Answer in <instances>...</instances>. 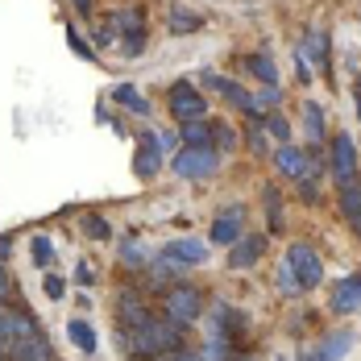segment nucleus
Instances as JSON below:
<instances>
[{
    "instance_id": "f257e3e1",
    "label": "nucleus",
    "mask_w": 361,
    "mask_h": 361,
    "mask_svg": "<svg viewBox=\"0 0 361 361\" xmlns=\"http://www.w3.org/2000/svg\"><path fill=\"white\" fill-rule=\"evenodd\" d=\"M121 345H125L133 357H162V353H179L183 324H175V320H149V324L125 332V336H121Z\"/></svg>"
},
{
    "instance_id": "f03ea898",
    "label": "nucleus",
    "mask_w": 361,
    "mask_h": 361,
    "mask_svg": "<svg viewBox=\"0 0 361 361\" xmlns=\"http://www.w3.org/2000/svg\"><path fill=\"white\" fill-rule=\"evenodd\" d=\"M171 166H175L179 179H212L216 166H220V158H216L212 145H183L179 154L171 158Z\"/></svg>"
},
{
    "instance_id": "7ed1b4c3",
    "label": "nucleus",
    "mask_w": 361,
    "mask_h": 361,
    "mask_svg": "<svg viewBox=\"0 0 361 361\" xmlns=\"http://www.w3.org/2000/svg\"><path fill=\"white\" fill-rule=\"evenodd\" d=\"M287 270H290V279L299 283V290H316L320 279H324V262H320V253L312 250V245H290Z\"/></svg>"
},
{
    "instance_id": "20e7f679",
    "label": "nucleus",
    "mask_w": 361,
    "mask_h": 361,
    "mask_svg": "<svg viewBox=\"0 0 361 361\" xmlns=\"http://www.w3.org/2000/svg\"><path fill=\"white\" fill-rule=\"evenodd\" d=\"M204 262H208V245L204 241H171L166 250L158 253L162 274H179L187 266H204Z\"/></svg>"
},
{
    "instance_id": "39448f33",
    "label": "nucleus",
    "mask_w": 361,
    "mask_h": 361,
    "mask_svg": "<svg viewBox=\"0 0 361 361\" xmlns=\"http://www.w3.org/2000/svg\"><path fill=\"white\" fill-rule=\"evenodd\" d=\"M171 112L179 116L183 125L204 121V116H208V96H204L195 83H187V79H183V83H175V87H171Z\"/></svg>"
},
{
    "instance_id": "423d86ee",
    "label": "nucleus",
    "mask_w": 361,
    "mask_h": 361,
    "mask_svg": "<svg viewBox=\"0 0 361 361\" xmlns=\"http://www.w3.org/2000/svg\"><path fill=\"white\" fill-rule=\"evenodd\" d=\"M200 312H204V295L195 287H175L166 295V316L175 320V324H191V320H200Z\"/></svg>"
},
{
    "instance_id": "0eeeda50",
    "label": "nucleus",
    "mask_w": 361,
    "mask_h": 361,
    "mask_svg": "<svg viewBox=\"0 0 361 361\" xmlns=\"http://www.w3.org/2000/svg\"><path fill=\"white\" fill-rule=\"evenodd\" d=\"M332 179L341 183V187L357 179V149H353V137L349 133H336L332 137Z\"/></svg>"
},
{
    "instance_id": "6e6552de",
    "label": "nucleus",
    "mask_w": 361,
    "mask_h": 361,
    "mask_svg": "<svg viewBox=\"0 0 361 361\" xmlns=\"http://www.w3.org/2000/svg\"><path fill=\"white\" fill-rule=\"evenodd\" d=\"M162 166V145H158V133H142L137 142V154H133V175L137 179H154Z\"/></svg>"
},
{
    "instance_id": "1a4fd4ad",
    "label": "nucleus",
    "mask_w": 361,
    "mask_h": 361,
    "mask_svg": "<svg viewBox=\"0 0 361 361\" xmlns=\"http://www.w3.org/2000/svg\"><path fill=\"white\" fill-rule=\"evenodd\" d=\"M332 312L336 316H353L361 312V274H349L332 287Z\"/></svg>"
},
{
    "instance_id": "9d476101",
    "label": "nucleus",
    "mask_w": 361,
    "mask_h": 361,
    "mask_svg": "<svg viewBox=\"0 0 361 361\" xmlns=\"http://www.w3.org/2000/svg\"><path fill=\"white\" fill-rule=\"evenodd\" d=\"M274 166H279L287 179H312V175H316L312 158H307L303 149H295V145H283V149L274 154Z\"/></svg>"
},
{
    "instance_id": "9b49d317",
    "label": "nucleus",
    "mask_w": 361,
    "mask_h": 361,
    "mask_svg": "<svg viewBox=\"0 0 361 361\" xmlns=\"http://www.w3.org/2000/svg\"><path fill=\"white\" fill-rule=\"evenodd\" d=\"M4 349L17 361H54V349H50V341H46L42 332H30V336L13 341V345H4Z\"/></svg>"
},
{
    "instance_id": "f8f14e48",
    "label": "nucleus",
    "mask_w": 361,
    "mask_h": 361,
    "mask_svg": "<svg viewBox=\"0 0 361 361\" xmlns=\"http://www.w3.org/2000/svg\"><path fill=\"white\" fill-rule=\"evenodd\" d=\"M262 250H266V237H262V233L241 237V241H233V245H228V266H233V270H250L253 262L262 257Z\"/></svg>"
},
{
    "instance_id": "ddd939ff",
    "label": "nucleus",
    "mask_w": 361,
    "mask_h": 361,
    "mask_svg": "<svg viewBox=\"0 0 361 361\" xmlns=\"http://www.w3.org/2000/svg\"><path fill=\"white\" fill-rule=\"evenodd\" d=\"M200 83H204V87H216V92H224V100H228V104H237L241 112H253V96L241 87V83H233V79H220V75H204Z\"/></svg>"
},
{
    "instance_id": "4468645a",
    "label": "nucleus",
    "mask_w": 361,
    "mask_h": 361,
    "mask_svg": "<svg viewBox=\"0 0 361 361\" xmlns=\"http://www.w3.org/2000/svg\"><path fill=\"white\" fill-rule=\"evenodd\" d=\"M212 241H216V245H233V241H241V208L220 212L216 224H212Z\"/></svg>"
},
{
    "instance_id": "2eb2a0df",
    "label": "nucleus",
    "mask_w": 361,
    "mask_h": 361,
    "mask_svg": "<svg viewBox=\"0 0 361 361\" xmlns=\"http://www.w3.org/2000/svg\"><path fill=\"white\" fill-rule=\"evenodd\" d=\"M116 312H121V324H125V328H142V324H149V320H154V316L145 312V303L137 299V295H121Z\"/></svg>"
},
{
    "instance_id": "dca6fc26",
    "label": "nucleus",
    "mask_w": 361,
    "mask_h": 361,
    "mask_svg": "<svg viewBox=\"0 0 361 361\" xmlns=\"http://www.w3.org/2000/svg\"><path fill=\"white\" fill-rule=\"evenodd\" d=\"M341 212H345V220L361 233V183L357 179L341 187Z\"/></svg>"
},
{
    "instance_id": "f3484780",
    "label": "nucleus",
    "mask_w": 361,
    "mask_h": 361,
    "mask_svg": "<svg viewBox=\"0 0 361 361\" xmlns=\"http://www.w3.org/2000/svg\"><path fill=\"white\" fill-rule=\"evenodd\" d=\"M112 100H116L121 109H133L137 116H149V100H142V92H137L133 83H116V87H112Z\"/></svg>"
},
{
    "instance_id": "a211bd4d",
    "label": "nucleus",
    "mask_w": 361,
    "mask_h": 361,
    "mask_svg": "<svg viewBox=\"0 0 361 361\" xmlns=\"http://www.w3.org/2000/svg\"><path fill=\"white\" fill-rule=\"evenodd\" d=\"M171 30H175V34H200V30H204V17L175 4V8H171Z\"/></svg>"
},
{
    "instance_id": "6ab92c4d",
    "label": "nucleus",
    "mask_w": 361,
    "mask_h": 361,
    "mask_svg": "<svg viewBox=\"0 0 361 361\" xmlns=\"http://www.w3.org/2000/svg\"><path fill=\"white\" fill-rule=\"evenodd\" d=\"M349 345H353V336H349V332H336V336H324V341H320V353H324L328 361H341L349 353Z\"/></svg>"
},
{
    "instance_id": "aec40b11",
    "label": "nucleus",
    "mask_w": 361,
    "mask_h": 361,
    "mask_svg": "<svg viewBox=\"0 0 361 361\" xmlns=\"http://www.w3.org/2000/svg\"><path fill=\"white\" fill-rule=\"evenodd\" d=\"M245 67H250V71L257 75V79H262L266 87H279V71H274V63H270V54H253V59L245 63Z\"/></svg>"
},
{
    "instance_id": "412c9836",
    "label": "nucleus",
    "mask_w": 361,
    "mask_h": 361,
    "mask_svg": "<svg viewBox=\"0 0 361 361\" xmlns=\"http://www.w3.org/2000/svg\"><path fill=\"white\" fill-rule=\"evenodd\" d=\"M67 332H71V341L83 349V353H96V332H92V324H87V320H71V324H67Z\"/></svg>"
},
{
    "instance_id": "4be33fe9",
    "label": "nucleus",
    "mask_w": 361,
    "mask_h": 361,
    "mask_svg": "<svg viewBox=\"0 0 361 361\" xmlns=\"http://www.w3.org/2000/svg\"><path fill=\"white\" fill-rule=\"evenodd\" d=\"M183 142L187 145H212V121H191V125H183Z\"/></svg>"
},
{
    "instance_id": "5701e85b",
    "label": "nucleus",
    "mask_w": 361,
    "mask_h": 361,
    "mask_svg": "<svg viewBox=\"0 0 361 361\" xmlns=\"http://www.w3.org/2000/svg\"><path fill=\"white\" fill-rule=\"evenodd\" d=\"M212 149H216V158L237 149V133H233L228 125H220V121H212Z\"/></svg>"
},
{
    "instance_id": "b1692460",
    "label": "nucleus",
    "mask_w": 361,
    "mask_h": 361,
    "mask_svg": "<svg viewBox=\"0 0 361 361\" xmlns=\"http://www.w3.org/2000/svg\"><path fill=\"white\" fill-rule=\"evenodd\" d=\"M303 121H307V137L324 142V112H320V104H303Z\"/></svg>"
},
{
    "instance_id": "393cba45",
    "label": "nucleus",
    "mask_w": 361,
    "mask_h": 361,
    "mask_svg": "<svg viewBox=\"0 0 361 361\" xmlns=\"http://www.w3.org/2000/svg\"><path fill=\"white\" fill-rule=\"evenodd\" d=\"M116 25H125V37L129 34H145L142 8H121V13H116Z\"/></svg>"
},
{
    "instance_id": "a878e982",
    "label": "nucleus",
    "mask_w": 361,
    "mask_h": 361,
    "mask_svg": "<svg viewBox=\"0 0 361 361\" xmlns=\"http://www.w3.org/2000/svg\"><path fill=\"white\" fill-rule=\"evenodd\" d=\"M303 50H312V54H316V63H328V37H324V30H307Z\"/></svg>"
},
{
    "instance_id": "bb28decb",
    "label": "nucleus",
    "mask_w": 361,
    "mask_h": 361,
    "mask_svg": "<svg viewBox=\"0 0 361 361\" xmlns=\"http://www.w3.org/2000/svg\"><path fill=\"white\" fill-rule=\"evenodd\" d=\"M83 233H87L92 241H104V237H112L109 220H104V216H96V212H87V216H83Z\"/></svg>"
},
{
    "instance_id": "cd10ccee",
    "label": "nucleus",
    "mask_w": 361,
    "mask_h": 361,
    "mask_svg": "<svg viewBox=\"0 0 361 361\" xmlns=\"http://www.w3.org/2000/svg\"><path fill=\"white\" fill-rule=\"evenodd\" d=\"M279 100H283V92H279V87H262V92L253 96V116H257V112H266V109H279Z\"/></svg>"
},
{
    "instance_id": "c85d7f7f",
    "label": "nucleus",
    "mask_w": 361,
    "mask_h": 361,
    "mask_svg": "<svg viewBox=\"0 0 361 361\" xmlns=\"http://www.w3.org/2000/svg\"><path fill=\"white\" fill-rule=\"evenodd\" d=\"M262 200H266V208H270V228L279 233V224H283V204H279V191H274V187H266V191H262Z\"/></svg>"
},
{
    "instance_id": "c756f323",
    "label": "nucleus",
    "mask_w": 361,
    "mask_h": 361,
    "mask_svg": "<svg viewBox=\"0 0 361 361\" xmlns=\"http://www.w3.org/2000/svg\"><path fill=\"white\" fill-rule=\"evenodd\" d=\"M30 253H34V262H37V266H50V262H54V245H50L46 237H34Z\"/></svg>"
},
{
    "instance_id": "7c9ffc66",
    "label": "nucleus",
    "mask_w": 361,
    "mask_h": 361,
    "mask_svg": "<svg viewBox=\"0 0 361 361\" xmlns=\"http://www.w3.org/2000/svg\"><path fill=\"white\" fill-rule=\"evenodd\" d=\"M266 129H270V133H274V137H279L283 145L290 142V125L283 121V116H279V112H270V116H266Z\"/></svg>"
},
{
    "instance_id": "2f4dec72",
    "label": "nucleus",
    "mask_w": 361,
    "mask_h": 361,
    "mask_svg": "<svg viewBox=\"0 0 361 361\" xmlns=\"http://www.w3.org/2000/svg\"><path fill=\"white\" fill-rule=\"evenodd\" d=\"M121 262H125V266H133V270H137V266H145V253H142V245L125 241V245H121Z\"/></svg>"
},
{
    "instance_id": "473e14b6",
    "label": "nucleus",
    "mask_w": 361,
    "mask_h": 361,
    "mask_svg": "<svg viewBox=\"0 0 361 361\" xmlns=\"http://www.w3.org/2000/svg\"><path fill=\"white\" fill-rule=\"evenodd\" d=\"M67 42H71V50H75V54H83V59H92V50H87V42H83V37L75 34V30H67Z\"/></svg>"
},
{
    "instance_id": "72a5a7b5",
    "label": "nucleus",
    "mask_w": 361,
    "mask_h": 361,
    "mask_svg": "<svg viewBox=\"0 0 361 361\" xmlns=\"http://www.w3.org/2000/svg\"><path fill=\"white\" fill-rule=\"evenodd\" d=\"M46 295L50 299H63V279L59 274H46Z\"/></svg>"
},
{
    "instance_id": "f704fd0d",
    "label": "nucleus",
    "mask_w": 361,
    "mask_h": 361,
    "mask_svg": "<svg viewBox=\"0 0 361 361\" xmlns=\"http://www.w3.org/2000/svg\"><path fill=\"white\" fill-rule=\"evenodd\" d=\"M142 46H145V34H129L125 37V54H142Z\"/></svg>"
},
{
    "instance_id": "c9c22d12",
    "label": "nucleus",
    "mask_w": 361,
    "mask_h": 361,
    "mask_svg": "<svg viewBox=\"0 0 361 361\" xmlns=\"http://www.w3.org/2000/svg\"><path fill=\"white\" fill-rule=\"evenodd\" d=\"M158 361H208L204 353H162Z\"/></svg>"
},
{
    "instance_id": "e433bc0d",
    "label": "nucleus",
    "mask_w": 361,
    "mask_h": 361,
    "mask_svg": "<svg viewBox=\"0 0 361 361\" xmlns=\"http://www.w3.org/2000/svg\"><path fill=\"white\" fill-rule=\"evenodd\" d=\"M250 145H253V154H257V158H266V137H262L257 129L250 133Z\"/></svg>"
},
{
    "instance_id": "4c0bfd02",
    "label": "nucleus",
    "mask_w": 361,
    "mask_h": 361,
    "mask_svg": "<svg viewBox=\"0 0 361 361\" xmlns=\"http://www.w3.org/2000/svg\"><path fill=\"white\" fill-rule=\"evenodd\" d=\"M75 8H79V13H83V17H87V13H92V0H71Z\"/></svg>"
},
{
    "instance_id": "58836bf2",
    "label": "nucleus",
    "mask_w": 361,
    "mask_h": 361,
    "mask_svg": "<svg viewBox=\"0 0 361 361\" xmlns=\"http://www.w3.org/2000/svg\"><path fill=\"white\" fill-rule=\"evenodd\" d=\"M299 361H328V357H324V353H320V349H312V353H303V357H299Z\"/></svg>"
},
{
    "instance_id": "ea45409f",
    "label": "nucleus",
    "mask_w": 361,
    "mask_h": 361,
    "mask_svg": "<svg viewBox=\"0 0 361 361\" xmlns=\"http://www.w3.org/2000/svg\"><path fill=\"white\" fill-rule=\"evenodd\" d=\"M4 290H8V274H4V266H0V303H4Z\"/></svg>"
},
{
    "instance_id": "a19ab883",
    "label": "nucleus",
    "mask_w": 361,
    "mask_h": 361,
    "mask_svg": "<svg viewBox=\"0 0 361 361\" xmlns=\"http://www.w3.org/2000/svg\"><path fill=\"white\" fill-rule=\"evenodd\" d=\"M0 257H8V237H0Z\"/></svg>"
},
{
    "instance_id": "79ce46f5",
    "label": "nucleus",
    "mask_w": 361,
    "mask_h": 361,
    "mask_svg": "<svg viewBox=\"0 0 361 361\" xmlns=\"http://www.w3.org/2000/svg\"><path fill=\"white\" fill-rule=\"evenodd\" d=\"M357 116H361V92H357Z\"/></svg>"
}]
</instances>
